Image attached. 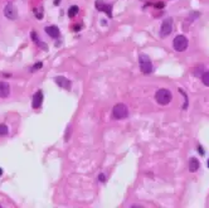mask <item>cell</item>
<instances>
[{
	"instance_id": "6da1fadb",
	"label": "cell",
	"mask_w": 209,
	"mask_h": 208,
	"mask_svg": "<svg viewBox=\"0 0 209 208\" xmlns=\"http://www.w3.org/2000/svg\"><path fill=\"white\" fill-rule=\"evenodd\" d=\"M171 97H173L171 92L169 90H166V88H160V90L156 91V93H155L156 102H158L159 105H163V106L168 105V103L171 101Z\"/></svg>"
},
{
	"instance_id": "7a4b0ae2",
	"label": "cell",
	"mask_w": 209,
	"mask_h": 208,
	"mask_svg": "<svg viewBox=\"0 0 209 208\" xmlns=\"http://www.w3.org/2000/svg\"><path fill=\"white\" fill-rule=\"evenodd\" d=\"M112 116H113V119H116V120L126 119L129 116V109H127V106L123 105V103H117V105H115L113 109H112Z\"/></svg>"
},
{
	"instance_id": "3957f363",
	"label": "cell",
	"mask_w": 209,
	"mask_h": 208,
	"mask_svg": "<svg viewBox=\"0 0 209 208\" xmlns=\"http://www.w3.org/2000/svg\"><path fill=\"white\" fill-rule=\"evenodd\" d=\"M139 63H140V69L144 75H150L151 72L154 71V67H152V63L150 58L146 56V54H140L139 56Z\"/></svg>"
},
{
	"instance_id": "277c9868",
	"label": "cell",
	"mask_w": 209,
	"mask_h": 208,
	"mask_svg": "<svg viewBox=\"0 0 209 208\" xmlns=\"http://www.w3.org/2000/svg\"><path fill=\"white\" fill-rule=\"evenodd\" d=\"M173 47L176 52H184L188 48V39L185 35H176L173 42Z\"/></svg>"
},
{
	"instance_id": "5b68a950",
	"label": "cell",
	"mask_w": 209,
	"mask_h": 208,
	"mask_svg": "<svg viewBox=\"0 0 209 208\" xmlns=\"http://www.w3.org/2000/svg\"><path fill=\"white\" fill-rule=\"evenodd\" d=\"M173 32V19L171 18H166L164 22L161 23V28H160V35L168 37L170 33Z\"/></svg>"
},
{
	"instance_id": "8992f818",
	"label": "cell",
	"mask_w": 209,
	"mask_h": 208,
	"mask_svg": "<svg viewBox=\"0 0 209 208\" xmlns=\"http://www.w3.org/2000/svg\"><path fill=\"white\" fill-rule=\"evenodd\" d=\"M4 15L9 20H15L18 18V10H16L15 5L12 4V3H8L6 6L4 8Z\"/></svg>"
},
{
	"instance_id": "52a82bcc",
	"label": "cell",
	"mask_w": 209,
	"mask_h": 208,
	"mask_svg": "<svg viewBox=\"0 0 209 208\" xmlns=\"http://www.w3.org/2000/svg\"><path fill=\"white\" fill-rule=\"evenodd\" d=\"M96 9L100 10V12L106 13L108 18H112V5L111 4H106L102 0H96Z\"/></svg>"
},
{
	"instance_id": "ba28073f",
	"label": "cell",
	"mask_w": 209,
	"mask_h": 208,
	"mask_svg": "<svg viewBox=\"0 0 209 208\" xmlns=\"http://www.w3.org/2000/svg\"><path fill=\"white\" fill-rule=\"evenodd\" d=\"M42 102H43V92H42L40 90L37 91L33 97H32V106L34 109H39L42 106Z\"/></svg>"
},
{
	"instance_id": "9c48e42d",
	"label": "cell",
	"mask_w": 209,
	"mask_h": 208,
	"mask_svg": "<svg viewBox=\"0 0 209 208\" xmlns=\"http://www.w3.org/2000/svg\"><path fill=\"white\" fill-rule=\"evenodd\" d=\"M46 33L49 37H52L53 39H58L59 35H61V32H59V29H58L57 25H48V27H46Z\"/></svg>"
},
{
	"instance_id": "30bf717a",
	"label": "cell",
	"mask_w": 209,
	"mask_h": 208,
	"mask_svg": "<svg viewBox=\"0 0 209 208\" xmlns=\"http://www.w3.org/2000/svg\"><path fill=\"white\" fill-rule=\"evenodd\" d=\"M56 83L59 87L64 88V90H69L71 88V81L68 78L63 77V76H57L56 77Z\"/></svg>"
},
{
	"instance_id": "8fae6325",
	"label": "cell",
	"mask_w": 209,
	"mask_h": 208,
	"mask_svg": "<svg viewBox=\"0 0 209 208\" xmlns=\"http://www.w3.org/2000/svg\"><path fill=\"white\" fill-rule=\"evenodd\" d=\"M10 93V86L8 82H0V97L6 98Z\"/></svg>"
},
{
	"instance_id": "7c38bea8",
	"label": "cell",
	"mask_w": 209,
	"mask_h": 208,
	"mask_svg": "<svg viewBox=\"0 0 209 208\" xmlns=\"http://www.w3.org/2000/svg\"><path fill=\"white\" fill-rule=\"evenodd\" d=\"M199 166H200V164H199V160H198L196 158H192V159L189 160V170H190L192 173L196 172L198 169H199Z\"/></svg>"
},
{
	"instance_id": "4fadbf2b",
	"label": "cell",
	"mask_w": 209,
	"mask_h": 208,
	"mask_svg": "<svg viewBox=\"0 0 209 208\" xmlns=\"http://www.w3.org/2000/svg\"><path fill=\"white\" fill-rule=\"evenodd\" d=\"M78 12H79V8H78L77 5H72V6L68 9V17H69V18L76 17V15L78 14Z\"/></svg>"
},
{
	"instance_id": "5bb4252c",
	"label": "cell",
	"mask_w": 209,
	"mask_h": 208,
	"mask_svg": "<svg viewBox=\"0 0 209 208\" xmlns=\"http://www.w3.org/2000/svg\"><path fill=\"white\" fill-rule=\"evenodd\" d=\"M30 37H32V39L37 44H39V46H43V49H44V50H47V46H46L44 43H40V42H39V39H38V35H37V33H35V32H32V33H30Z\"/></svg>"
},
{
	"instance_id": "9a60e30c",
	"label": "cell",
	"mask_w": 209,
	"mask_h": 208,
	"mask_svg": "<svg viewBox=\"0 0 209 208\" xmlns=\"http://www.w3.org/2000/svg\"><path fill=\"white\" fill-rule=\"evenodd\" d=\"M202 82L204 83L205 86H209V71L204 72V73H202Z\"/></svg>"
},
{
	"instance_id": "2e32d148",
	"label": "cell",
	"mask_w": 209,
	"mask_h": 208,
	"mask_svg": "<svg viewBox=\"0 0 209 208\" xmlns=\"http://www.w3.org/2000/svg\"><path fill=\"white\" fill-rule=\"evenodd\" d=\"M33 12H34V14H35V17H37V19H43V10L42 9H33Z\"/></svg>"
},
{
	"instance_id": "e0dca14e",
	"label": "cell",
	"mask_w": 209,
	"mask_h": 208,
	"mask_svg": "<svg viewBox=\"0 0 209 208\" xmlns=\"http://www.w3.org/2000/svg\"><path fill=\"white\" fill-rule=\"evenodd\" d=\"M8 132H9V129L6 125L0 124V135H8Z\"/></svg>"
},
{
	"instance_id": "ac0fdd59",
	"label": "cell",
	"mask_w": 209,
	"mask_h": 208,
	"mask_svg": "<svg viewBox=\"0 0 209 208\" xmlns=\"http://www.w3.org/2000/svg\"><path fill=\"white\" fill-rule=\"evenodd\" d=\"M42 67H43V63H42V62H37V63L30 68V72H35V71H38V69H40Z\"/></svg>"
},
{
	"instance_id": "d6986e66",
	"label": "cell",
	"mask_w": 209,
	"mask_h": 208,
	"mask_svg": "<svg viewBox=\"0 0 209 208\" xmlns=\"http://www.w3.org/2000/svg\"><path fill=\"white\" fill-rule=\"evenodd\" d=\"M200 14L198 13V12H194V13H190L189 14V18H188V20H189V22H192V20H195L198 17H199Z\"/></svg>"
},
{
	"instance_id": "ffe728a7",
	"label": "cell",
	"mask_w": 209,
	"mask_h": 208,
	"mask_svg": "<svg viewBox=\"0 0 209 208\" xmlns=\"http://www.w3.org/2000/svg\"><path fill=\"white\" fill-rule=\"evenodd\" d=\"M179 92H180V93H182V95H183V96H184V98H185V105H184V106H183V109H184V110H185V109H186V107H188V97H186V93H185V92H184V91H183V90H182V88H179Z\"/></svg>"
},
{
	"instance_id": "44dd1931",
	"label": "cell",
	"mask_w": 209,
	"mask_h": 208,
	"mask_svg": "<svg viewBox=\"0 0 209 208\" xmlns=\"http://www.w3.org/2000/svg\"><path fill=\"white\" fill-rule=\"evenodd\" d=\"M81 28H82V25H81V24H76V25H73V30H75V32H78V30H81Z\"/></svg>"
},
{
	"instance_id": "7402d4cb",
	"label": "cell",
	"mask_w": 209,
	"mask_h": 208,
	"mask_svg": "<svg viewBox=\"0 0 209 208\" xmlns=\"http://www.w3.org/2000/svg\"><path fill=\"white\" fill-rule=\"evenodd\" d=\"M198 151H199V154H200V155H204V154H205L204 149H203V148L200 147V145H199V147H198Z\"/></svg>"
},
{
	"instance_id": "603a6c76",
	"label": "cell",
	"mask_w": 209,
	"mask_h": 208,
	"mask_svg": "<svg viewBox=\"0 0 209 208\" xmlns=\"http://www.w3.org/2000/svg\"><path fill=\"white\" fill-rule=\"evenodd\" d=\"M98 180H100V182H105V180H106V178H105V175H103V174H100Z\"/></svg>"
},
{
	"instance_id": "cb8c5ba5",
	"label": "cell",
	"mask_w": 209,
	"mask_h": 208,
	"mask_svg": "<svg viewBox=\"0 0 209 208\" xmlns=\"http://www.w3.org/2000/svg\"><path fill=\"white\" fill-rule=\"evenodd\" d=\"M165 5H164V3H158L156 4V8H159V9H161V8H164Z\"/></svg>"
},
{
	"instance_id": "d4e9b609",
	"label": "cell",
	"mask_w": 209,
	"mask_h": 208,
	"mask_svg": "<svg viewBox=\"0 0 209 208\" xmlns=\"http://www.w3.org/2000/svg\"><path fill=\"white\" fill-rule=\"evenodd\" d=\"M59 2H61V0H54V4H56V5H58V4H59Z\"/></svg>"
},
{
	"instance_id": "484cf974",
	"label": "cell",
	"mask_w": 209,
	"mask_h": 208,
	"mask_svg": "<svg viewBox=\"0 0 209 208\" xmlns=\"http://www.w3.org/2000/svg\"><path fill=\"white\" fill-rule=\"evenodd\" d=\"M2 175H3V169L0 168V176H2Z\"/></svg>"
},
{
	"instance_id": "4316f807",
	"label": "cell",
	"mask_w": 209,
	"mask_h": 208,
	"mask_svg": "<svg viewBox=\"0 0 209 208\" xmlns=\"http://www.w3.org/2000/svg\"><path fill=\"white\" fill-rule=\"evenodd\" d=\"M208 168H209V160H208Z\"/></svg>"
},
{
	"instance_id": "83f0119b",
	"label": "cell",
	"mask_w": 209,
	"mask_h": 208,
	"mask_svg": "<svg viewBox=\"0 0 209 208\" xmlns=\"http://www.w3.org/2000/svg\"><path fill=\"white\" fill-rule=\"evenodd\" d=\"M0 208H2V206H0Z\"/></svg>"
}]
</instances>
